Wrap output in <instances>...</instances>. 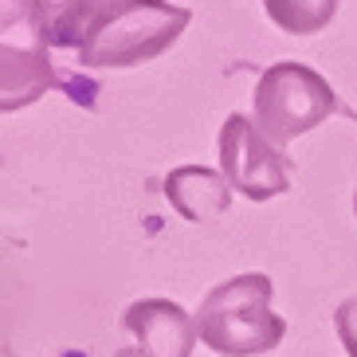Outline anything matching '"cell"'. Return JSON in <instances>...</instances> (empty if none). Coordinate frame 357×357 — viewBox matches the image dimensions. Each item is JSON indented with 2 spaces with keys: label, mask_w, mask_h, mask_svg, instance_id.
Wrapping results in <instances>:
<instances>
[{
  "label": "cell",
  "mask_w": 357,
  "mask_h": 357,
  "mask_svg": "<svg viewBox=\"0 0 357 357\" xmlns=\"http://www.w3.org/2000/svg\"><path fill=\"white\" fill-rule=\"evenodd\" d=\"M110 0H0V106H32L55 83L52 47H79L86 24Z\"/></svg>",
  "instance_id": "1"
},
{
  "label": "cell",
  "mask_w": 357,
  "mask_h": 357,
  "mask_svg": "<svg viewBox=\"0 0 357 357\" xmlns=\"http://www.w3.org/2000/svg\"><path fill=\"white\" fill-rule=\"evenodd\" d=\"M189 20L192 12L169 0H110L86 24L75 55L83 67H95V71L142 67L165 55L189 28Z\"/></svg>",
  "instance_id": "2"
},
{
  "label": "cell",
  "mask_w": 357,
  "mask_h": 357,
  "mask_svg": "<svg viewBox=\"0 0 357 357\" xmlns=\"http://www.w3.org/2000/svg\"><path fill=\"white\" fill-rule=\"evenodd\" d=\"M271 275L248 271L212 287L197 306L200 342L220 357H259L271 354L287 337V318L271 310Z\"/></svg>",
  "instance_id": "3"
},
{
  "label": "cell",
  "mask_w": 357,
  "mask_h": 357,
  "mask_svg": "<svg viewBox=\"0 0 357 357\" xmlns=\"http://www.w3.org/2000/svg\"><path fill=\"white\" fill-rule=\"evenodd\" d=\"M337 91L314 67L283 59L271 63L255 83V126L271 137L275 146H287L298 134H310L330 114H337Z\"/></svg>",
  "instance_id": "4"
},
{
  "label": "cell",
  "mask_w": 357,
  "mask_h": 357,
  "mask_svg": "<svg viewBox=\"0 0 357 357\" xmlns=\"http://www.w3.org/2000/svg\"><path fill=\"white\" fill-rule=\"evenodd\" d=\"M216 153H220V173L240 197L263 204V200L291 192V158L255 126V118H224Z\"/></svg>",
  "instance_id": "5"
},
{
  "label": "cell",
  "mask_w": 357,
  "mask_h": 357,
  "mask_svg": "<svg viewBox=\"0 0 357 357\" xmlns=\"http://www.w3.org/2000/svg\"><path fill=\"white\" fill-rule=\"evenodd\" d=\"M122 330L134 337L137 357H192L200 342L197 318L173 298H137L122 310Z\"/></svg>",
  "instance_id": "6"
},
{
  "label": "cell",
  "mask_w": 357,
  "mask_h": 357,
  "mask_svg": "<svg viewBox=\"0 0 357 357\" xmlns=\"http://www.w3.org/2000/svg\"><path fill=\"white\" fill-rule=\"evenodd\" d=\"M231 185L220 169L208 165H177L165 177V200L177 208V216L200 224V220H216L224 216L231 204Z\"/></svg>",
  "instance_id": "7"
},
{
  "label": "cell",
  "mask_w": 357,
  "mask_h": 357,
  "mask_svg": "<svg viewBox=\"0 0 357 357\" xmlns=\"http://www.w3.org/2000/svg\"><path fill=\"white\" fill-rule=\"evenodd\" d=\"M342 0H263V12L287 36H318L330 28Z\"/></svg>",
  "instance_id": "8"
},
{
  "label": "cell",
  "mask_w": 357,
  "mask_h": 357,
  "mask_svg": "<svg viewBox=\"0 0 357 357\" xmlns=\"http://www.w3.org/2000/svg\"><path fill=\"white\" fill-rule=\"evenodd\" d=\"M334 330H337V342L349 357H357V294L346 298V303L334 310Z\"/></svg>",
  "instance_id": "9"
},
{
  "label": "cell",
  "mask_w": 357,
  "mask_h": 357,
  "mask_svg": "<svg viewBox=\"0 0 357 357\" xmlns=\"http://www.w3.org/2000/svg\"><path fill=\"white\" fill-rule=\"evenodd\" d=\"M354 220H357V189H354Z\"/></svg>",
  "instance_id": "10"
}]
</instances>
